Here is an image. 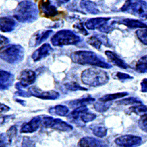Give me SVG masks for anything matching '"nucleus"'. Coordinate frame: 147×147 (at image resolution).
<instances>
[{
  "instance_id": "f257e3e1",
  "label": "nucleus",
  "mask_w": 147,
  "mask_h": 147,
  "mask_svg": "<svg viewBox=\"0 0 147 147\" xmlns=\"http://www.w3.org/2000/svg\"><path fill=\"white\" fill-rule=\"evenodd\" d=\"M70 58L74 63L80 65H91L106 69L113 67L112 65L106 62L104 58L90 51L80 50L73 52L70 55Z\"/></svg>"
},
{
  "instance_id": "f03ea898",
  "label": "nucleus",
  "mask_w": 147,
  "mask_h": 147,
  "mask_svg": "<svg viewBox=\"0 0 147 147\" xmlns=\"http://www.w3.org/2000/svg\"><path fill=\"white\" fill-rule=\"evenodd\" d=\"M38 10L36 4L31 1H22L13 11L14 17L19 22L31 23L37 20Z\"/></svg>"
},
{
  "instance_id": "7ed1b4c3",
  "label": "nucleus",
  "mask_w": 147,
  "mask_h": 147,
  "mask_svg": "<svg viewBox=\"0 0 147 147\" xmlns=\"http://www.w3.org/2000/svg\"><path fill=\"white\" fill-rule=\"evenodd\" d=\"M81 80L85 85L96 87L106 84L109 80V77L108 73L104 70L96 68H90L82 72Z\"/></svg>"
},
{
  "instance_id": "20e7f679",
  "label": "nucleus",
  "mask_w": 147,
  "mask_h": 147,
  "mask_svg": "<svg viewBox=\"0 0 147 147\" xmlns=\"http://www.w3.org/2000/svg\"><path fill=\"white\" fill-rule=\"evenodd\" d=\"M1 49V58L10 64H18L24 58L25 50L20 44H9Z\"/></svg>"
},
{
  "instance_id": "39448f33",
  "label": "nucleus",
  "mask_w": 147,
  "mask_h": 147,
  "mask_svg": "<svg viewBox=\"0 0 147 147\" xmlns=\"http://www.w3.org/2000/svg\"><path fill=\"white\" fill-rule=\"evenodd\" d=\"M81 38L75 32L69 30H62L57 32L51 38V42L54 46L63 47L76 45L81 41Z\"/></svg>"
},
{
  "instance_id": "423d86ee",
  "label": "nucleus",
  "mask_w": 147,
  "mask_h": 147,
  "mask_svg": "<svg viewBox=\"0 0 147 147\" xmlns=\"http://www.w3.org/2000/svg\"><path fill=\"white\" fill-rule=\"evenodd\" d=\"M120 10L142 20H147V3L144 1H126Z\"/></svg>"
},
{
  "instance_id": "0eeeda50",
  "label": "nucleus",
  "mask_w": 147,
  "mask_h": 147,
  "mask_svg": "<svg viewBox=\"0 0 147 147\" xmlns=\"http://www.w3.org/2000/svg\"><path fill=\"white\" fill-rule=\"evenodd\" d=\"M41 124L46 128L62 132H69L73 129V127L67 122L59 118H54L50 116H44L42 118Z\"/></svg>"
},
{
  "instance_id": "6e6552de",
  "label": "nucleus",
  "mask_w": 147,
  "mask_h": 147,
  "mask_svg": "<svg viewBox=\"0 0 147 147\" xmlns=\"http://www.w3.org/2000/svg\"><path fill=\"white\" fill-rule=\"evenodd\" d=\"M17 79L20 82L16 84L15 87L17 90H21L34 83L36 80V74L29 69H24L20 72Z\"/></svg>"
},
{
  "instance_id": "1a4fd4ad",
  "label": "nucleus",
  "mask_w": 147,
  "mask_h": 147,
  "mask_svg": "<svg viewBox=\"0 0 147 147\" xmlns=\"http://www.w3.org/2000/svg\"><path fill=\"white\" fill-rule=\"evenodd\" d=\"M114 142L119 147H137L141 144L142 138L134 135H124L117 137Z\"/></svg>"
},
{
  "instance_id": "9d476101",
  "label": "nucleus",
  "mask_w": 147,
  "mask_h": 147,
  "mask_svg": "<svg viewBox=\"0 0 147 147\" xmlns=\"http://www.w3.org/2000/svg\"><path fill=\"white\" fill-rule=\"evenodd\" d=\"M31 96L36 97L38 98L46 100H55L59 97V92L54 91H43L36 86H32L28 88V91Z\"/></svg>"
},
{
  "instance_id": "9b49d317",
  "label": "nucleus",
  "mask_w": 147,
  "mask_h": 147,
  "mask_svg": "<svg viewBox=\"0 0 147 147\" xmlns=\"http://www.w3.org/2000/svg\"><path fill=\"white\" fill-rule=\"evenodd\" d=\"M38 7L40 16L42 17L52 19L59 14V11H58L57 7L52 5L49 1L42 0L39 1Z\"/></svg>"
},
{
  "instance_id": "f8f14e48",
  "label": "nucleus",
  "mask_w": 147,
  "mask_h": 147,
  "mask_svg": "<svg viewBox=\"0 0 147 147\" xmlns=\"http://www.w3.org/2000/svg\"><path fill=\"white\" fill-rule=\"evenodd\" d=\"M111 20L110 17H96L87 20L85 22V26L88 30H98L100 31L107 25Z\"/></svg>"
},
{
  "instance_id": "ddd939ff",
  "label": "nucleus",
  "mask_w": 147,
  "mask_h": 147,
  "mask_svg": "<svg viewBox=\"0 0 147 147\" xmlns=\"http://www.w3.org/2000/svg\"><path fill=\"white\" fill-rule=\"evenodd\" d=\"M53 32V31L51 30H39L36 31L32 35L30 38L29 42L30 47H34L40 45L42 42L45 41Z\"/></svg>"
},
{
  "instance_id": "4468645a",
  "label": "nucleus",
  "mask_w": 147,
  "mask_h": 147,
  "mask_svg": "<svg viewBox=\"0 0 147 147\" xmlns=\"http://www.w3.org/2000/svg\"><path fill=\"white\" fill-rule=\"evenodd\" d=\"M42 118L41 116L38 115L32 118L30 121L22 124L21 129L20 133H33L37 131L40 125L41 124Z\"/></svg>"
},
{
  "instance_id": "2eb2a0df",
  "label": "nucleus",
  "mask_w": 147,
  "mask_h": 147,
  "mask_svg": "<svg viewBox=\"0 0 147 147\" xmlns=\"http://www.w3.org/2000/svg\"><path fill=\"white\" fill-rule=\"evenodd\" d=\"M78 147H109L101 140L91 137H84L78 142Z\"/></svg>"
},
{
  "instance_id": "dca6fc26",
  "label": "nucleus",
  "mask_w": 147,
  "mask_h": 147,
  "mask_svg": "<svg viewBox=\"0 0 147 147\" xmlns=\"http://www.w3.org/2000/svg\"><path fill=\"white\" fill-rule=\"evenodd\" d=\"M53 51V48L50 44L45 43L42 45L37 50H36L31 55V58L34 62H37L48 55Z\"/></svg>"
},
{
  "instance_id": "f3484780",
  "label": "nucleus",
  "mask_w": 147,
  "mask_h": 147,
  "mask_svg": "<svg viewBox=\"0 0 147 147\" xmlns=\"http://www.w3.org/2000/svg\"><path fill=\"white\" fill-rule=\"evenodd\" d=\"M0 87L1 90H7L9 89L13 84L14 81V76L11 73L1 70L0 72Z\"/></svg>"
},
{
  "instance_id": "a211bd4d",
  "label": "nucleus",
  "mask_w": 147,
  "mask_h": 147,
  "mask_svg": "<svg viewBox=\"0 0 147 147\" xmlns=\"http://www.w3.org/2000/svg\"><path fill=\"white\" fill-rule=\"evenodd\" d=\"M105 54L106 55L109 62L115 66L124 69H126L128 68L127 64L115 53L107 50L105 51Z\"/></svg>"
},
{
  "instance_id": "6ab92c4d",
  "label": "nucleus",
  "mask_w": 147,
  "mask_h": 147,
  "mask_svg": "<svg viewBox=\"0 0 147 147\" xmlns=\"http://www.w3.org/2000/svg\"><path fill=\"white\" fill-rule=\"evenodd\" d=\"M118 24L124 25L130 29L147 28V24L138 20L131 18H124L117 22Z\"/></svg>"
},
{
  "instance_id": "aec40b11",
  "label": "nucleus",
  "mask_w": 147,
  "mask_h": 147,
  "mask_svg": "<svg viewBox=\"0 0 147 147\" xmlns=\"http://www.w3.org/2000/svg\"><path fill=\"white\" fill-rule=\"evenodd\" d=\"M16 21L11 17H1L0 18V29L3 32H9L14 30Z\"/></svg>"
},
{
  "instance_id": "412c9836",
  "label": "nucleus",
  "mask_w": 147,
  "mask_h": 147,
  "mask_svg": "<svg viewBox=\"0 0 147 147\" xmlns=\"http://www.w3.org/2000/svg\"><path fill=\"white\" fill-rule=\"evenodd\" d=\"M87 42L99 51L102 44H104L105 46L107 45L106 44H108V42L106 41V37L104 36H98L97 35H92L87 38Z\"/></svg>"
},
{
  "instance_id": "4be33fe9",
  "label": "nucleus",
  "mask_w": 147,
  "mask_h": 147,
  "mask_svg": "<svg viewBox=\"0 0 147 147\" xmlns=\"http://www.w3.org/2000/svg\"><path fill=\"white\" fill-rule=\"evenodd\" d=\"M80 5L81 8L87 13L91 14H98L100 13V10L96 4L91 1H81Z\"/></svg>"
},
{
  "instance_id": "5701e85b",
  "label": "nucleus",
  "mask_w": 147,
  "mask_h": 147,
  "mask_svg": "<svg viewBox=\"0 0 147 147\" xmlns=\"http://www.w3.org/2000/svg\"><path fill=\"white\" fill-rule=\"evenodd\" d=\"M95 101V99L91 96H87L86 97L81 98L70 101L68 104L71 107H78L81 106H87V105L90 104Z\"/></svg>"
},
{
  "instance_id": "b1692460",
  "label": "nucleus",
  "mask_w": 147,
  "mask_h": 147,
  "mask_svg": "<svg viewBox=\"0 0 147 147\" xmlns=\"http://www.w3.org/2000/svg\"><path fill=\"white\" fill-rule=\"evenodd\" d=\"M88 111V108L87 106H81L77 107L68 115V119H69L72 122H76V121H78L82 113Z\"/></svg>"
},
{
  "instance_id": "393cba45",
  "label": "nucleus",
  "mask_w": 147,
  "mask_h": 147,
  "mask_svg": "<svg viewBox=\"0 0 147 147\" xmlns=\"http://www.w3.org/2000/svg\"><path fill=\"white\" fill-rule=\"evenodd\" d=\"M125 113L128 115L135 114L137 115H142L147 113V106L140 104L136 106H132L125 110Z\"/></svg>"
},
{
  "instance_id": "a878e982",
  "label": "nucleus",
  "mask_w": 147,
  "mask_h": 147,
  "mask_svg": "<svg viewBox=\"0 0 147 147\" xmlns=\"http://www.w3.org/2000/svg\"><path fill=\"white\" fill-rule=\"evenodd\" d=\"M49 113L52 115L65 117L69 113V108L65 105H57L49 109Z\"/></svg>"
},
{
  "instance_id": "bb28decb",
  "label": "nucleus",
  "mask_w": 147,
  "mask_h": 147,
  "mask_svg": "<svg viewBox=\"0 0 147 147\" xmlns=\"http://www.w3.org/2000/svg\"><path fill=\"white\" fill-rule=\"evenodd\" d=\"M128 95L129 94L127 92H121L114 94H107L100 98L98 101L102 102H112L114 100L121 98H123Z\"/></svg>"
},
{
  "instance_id": "cd10ccee",
  "label": "nucleus",
  "mask_w": 147,
  "mask_h": 147,
  "mask_svg": "<svg viewBox=\"0 0 147 147\" xmlns=\"http://www.w3.org/2000/svg\"><path fill=\"white\" fill-rule=\"evenodd\" d=\"M135 69L140 73H147V55L138 60L135 65Z\"/></svg>"
},
{
  "instance_id": "c85d7f7f",
  "label": "nucleus",
  "mask_w": 147,
  "mask_h": 147,
  "mask_svg": "<svg viewBox=\"0 0 147 147\" xmlns=\"http://www.w3.org/2000/svg\"><path fill=\"white\" fill-rule=\"evenodd\" d=\"M93 134L97 137L104 138L107 134V129L105 127L100 125H91L90 127Z\"/></svg>"
},
{
  "instance_id": "c756f323",
  "label": "nucleus",
  "mask_w": 147,
  "mask_h": 147,
  "mask_svg": "<svg viewBox=\"0 0 147 147\" xmlns=\"http://www.w3.org/2000/svg\"><path fill=\"white\" fill-rule=\"evenodd\" d=\"M112 102H102L97 101L94 104V108L95 111L98 113H104L111 107L112 105Z\"/></svg>"
},
{
  "instance_id": "7c9ffc66",
  "label": "nucleus",
  "mask_w": 147,
  "mask_h": 147,
  "mask_svg": "<svg viewBox=\"0 0 147 147\" xmlns=\"http://www.w3.org/2000/svg\"><path fill=\"white\" fill-rule=\"evenodd\" d=\"M116 104L118 105H129L135 104H142V101L136 97H128L118 101Z\"/></svg>"
},
{
  "instance_id": "2f4dec72",
  "label": "nucleus",
  "mask_w": 147,
  "mask_h": 147,
  "mask_svg": "<svg viewBox=\"0 0 147 147\" xmlns=\"http://www.w3.org/2000/svg\"><path fill=\"white\" fill-rule=\"evenodd\" d=\"M65 88L71 91H88V89L81 87V85L76 82H68L65 84Z\"/></svg>"
},
{
  "instance_id": "473e14b6",
  "label": "nucleus",
  "mask_w": 147,
  "mask_h": 147,
  "mask_svg": "<svg viewBox=\"0 0 147 147\" xmlns=\"http://www.w3.org/2000/svg\"><path fill=\"white\" fill-rule=\"evenodd\" d=\"M80 118H81L82 122H83L85 124H86V123L91 122V121H94L95 119H96V115L94 113H90L88 111H85V112L82 113L81 114Z\"/></svg>"
},
{
  "instance_id": "72a5a7b5",
  "label": "nucleus",
  "mask_w": 147,
  "mask_h": 147,
  "mask_svg": "<svg viewBox=\"0 0 147 147\" xmlns=\"http://www.w3.org/2000/svg\"><path fill=\"white\" fill-rule=\"evenodd\" d=\"M138 40L144 45H147V28L139 29L136 32Z\"/></svg>"
},
{
  "instance_id": "f704fd0d",
  "label": "nucleus",
  "mask_w": 147,
  "mask_h": 147,
  "mask_svg": "<svg viewBox=\"0 0 147 147\" xmlns=\"http://www.w3.org/2000/svg\"><path fill=\"white\" fill-rule=\"evenodd\" d=\"M138 123L140 129L147 133V113L140 117Z\"/></svg>"
},
{
  "instance_id": "c9c22d12",
  "label": "nucleus",
  "mask_w": 147,
  "mask_h": 147,
  "mask_svg": "<svg viewBox=\"0 0 147 147\" xmlns=\"http://www.w3.org/2000/svg\"><path fill=\"white\" fill-rule=\"evenodd\" d=\"M112 76L114 79H117V80H118L120 81L133 79V77L128 74H125V73L121 72H115L113 74Z\"/></svg>"
},
{
  "instance_id": "e433bc0d",
  "label": "nucleus",
  "mask_w": 147,
  "mask_h": 147,
  "mask_svg": "<svg viewBox=\"0 0 147 147\" xmlns=\"http://www.w3.org/2000/svg\"><path fill=\"white\" fill-rule=\"evenodd\" d=\"M73 28L76 30H77V32H80V34H82L84 36H87L89 34L87 30L85 28L83 25V22H76L75 24H74Z\"/></svg>"
},
{
  "instance_id": "4c0bfd02",
  "label": "nucleus",
  "mask_w": 147,
  "mask_h": 147,
  "mask_svg": "<svg viewBox=\"0 0 147 147\" xmlns=\"http://www.w3.org/2000/svg\"><path fill=\"white\" fill-rule=\"evenodd\" d=\"M7 136L8 138H9V141L12 142V141H13V139L16 137L17 134V128H16V126H12L6 132Z\"/></svg>"
},
{
  "instance_id": "58836bf2",
  "label": "nucleus",
  "mask_w": 147,
  "mask_h": 147,
  "mask_svg": "<svg viewBox=\"0 0 147 147\" xmlns=\"http://www.w3.org/2000/svg\"><path fill=\"white\" fill-rule=\"evenodd\" d=\"M1 147H9L11 142L8 138L6 133L1 134Z\"/></svg>"
},
{
  "instance_id": "ea45409f",
  "label": "nucleus",
  "mask_w": 147,
  "mask_h": 147,
  "mask_svg": "<svg viewBox=\"0 0 147 147\" xmlns=\"http://www.w3.org/2000/svg\"><path fill=\"white\" fill-rule=\"evenodd\" d=\"M15 95L20 96L22 97H25V98H28L31 96V95L30 94V93L28 91H25L22 90H18V91H16L15 92Z\"/></svg>"
},
{
  "instance_id": "a19ab883",
  "label": "nucleus",
  "mask_w": 147,
  "mask_h": 147,
  "mask_svg": "<svg viewBox=\"0 0 147 147\" xmlns=\"http://www.w3.org/2000/svg\"><path fill=\"white\" fill-rule=\"evenodd\" d=\"M141 91L142 92H147V78H144L141 82Z\"/></svg>"
},
{
  "instance_id": "79ce46f5",
  "label": "nucleus",
  "mask_w": 147,
  "mask_h": 147,
  "mask_svg": "<svg viewBox=\"0 0 147 147\" xmlns=\"http://www.w3.org/2000/svg\"><path fill=\"white\" fill-rule=\"evenodd\" d=\"M0 38H1V48H3L4 47L8 45L7 44L9 42V39L8 38L1 35V36H0Z\"/></svg>"
},
{
  "instance_id": "37998d69",
  "label": "nucleus",
  "mask_w": 147,
  "mask_h": 147,
  "mask_svg": "<svg viewBox=\"0 0 147 147\" xmlns=\"http://www.w3.org/2000/svg\"><path fill=\"white\" fill-rule=\"evenodd\" d=\"M15 117L14 115H5V116H2L1 117V124L3 125L5 123V122L6 120L9 119H13Z\"/></svg>"
},
{
  "instance_id": "c03bdc74",
  "label": "nucleus",
  "mask_w": 147,
  "mask_h": 147,
  "mask_svg": "<svg viewBox=\"0 0 147 147\" xmlns=\"http://www.w3.org/2000/svg\"><path fill=\"white\" fill-rule=\"evenodd\" d=\"M1 106H0V108H1V113H6V112H8L9 111L10 109V108L4 104H1V105H0Z\"/></svg>"
},
{
  "instance_id": "a18cd8bd",
  "label": "nucleus",
  "mask_w": 147,
  "mask_h": 147,
  "mask_svg": "<svg viewBox=\"0 0 147 147\" xmlns=\"http://www.w3.org/2000/svg\"><path fill=\"white\" fill-rule=\"evenodd\" d=\"M16 101L17 102H18L19 104H20L21 105H22V106H26V102L24 100H20V99H16Z\"/></svg>"
}]
</instances>
